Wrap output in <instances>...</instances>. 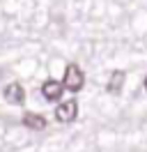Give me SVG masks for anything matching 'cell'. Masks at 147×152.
I'll use <instances>...</instances> for the list:
<instances>
[{"mask_svg": "<svg viewBox=\"0 0 147 152\" xmlns=\"http://www.w3.org/2000/svg\"><path fill=\"white\" fill-rule=\"evenodd\" d=\"M62 86H64V90H69V92L83 90V86H85V74H83V69L78 65H67L64 76H62Z\"/></svg>", "mask_w": 147, "mask_h": 152, "instance_id": "cell-1", "label": "cell"}, {"mask_svg": "<svg viewBox=\"0 0 147 152\" xmlns=\"http://www.w3.org/2000/svg\"><path fill=\"white\" fill-rule=\"evenodd\" d=\"M76 115H78V104H76V99H67V102H62V104L55 108V118H57L60 122H74Z\"/></svg>", "mask_w": 147, "mask_h": 152, "instance_id": "cell-2", "label": "cell"}, {"mask_svg": "<svg viewBox=\"0 0 147 152\" xmlns=\"http://www.w3.org/2000/svg\"><path fill=\"white\" fill-rule=\"evenodd\" d=\"M62 90H64V86L60 81L48 78V81H44V86H41V95H44L46 102H57V99L62 97Z\"/></svg>", "mask_w": 147, "mask_h": 152, "instance_id": "cell-3", "label": "cell"}, {"mask_svg": "<svg viewBox=\"0 0 147 152\" xmlns=\"http://www.w3.org/2000/svg\"><path fill=\"white\" fill-rule=\"evenodd\" d=\"M2 97H5V102H9V104L21 106L25 102V90H23V86H18V83H9V86L5 88Z\"/></svg>", "mask_w": 147, "mask_h": 152, "instance_id": "cell-4", "label": "cell"}, {"mask_svg": "<svg viewBox=\"0 0 147 152\" xmlns=\"http://www.w3.org/2000/svg\"><path fill=\"white\" fill-rule=\"evenodd\" d=\"M124 78H127V74H124L122 69L113 72V74H110L108 86H106V90H108L110 95H119V92H122V86H124Z\"/></svg>", "mask_w": 147, "mask_h": 152, "instance_id": "cell-5", "label": "cell"}, {"mask_svg": "<svg viewBox=\"0 0 147 152\" xmlns=\"http://www.w3.org/2000/svg\"><path fill=\"white\" fill-rule=\"evenodd\" d=\"M23 124H25L28 129L41 132V129H46V118L44 115H37V113H25L23 115Z\"/></svg>", "mask_w": 147, "mask_h": 152, "instance_id": "cell-6", "label": "cell"}, {"mask_svg": "<svg viewBox=\"0 0 147 152\" xmlns=\"http://www.w3.org/2000/svg\"><path fill=\"white\" fill-rule=\"evenodd\" d=\"M145 90H147V76H145Z\"/></svg>", "mask_w": 147, "mask_h": 152, "instance_id": "cell-7", "label": "cell"}]
</instances>
